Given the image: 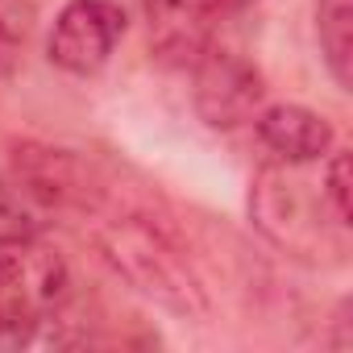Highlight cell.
Returning <instances> with one entry per match:
<instances>
[{
  "instance_id": "obj_10",
  "label": "cell",
  "mask_w": 353,
  "mask_h": 353,
  "mask_svg": "<svg viewBox=\"0 0 353 353\" xmlns=\"http://www.w3.org/2000/svg\"><path fill=\"white\" fill-rule=\"evenodd\" d=\"M13 50H17V38H13V30H9L5 21H0V67L13 59Z\"/></svg>"
},
{
  "instance_id": "obj_1",
  "label": "cell",
  "mask_w": 353,
  "mask_h": 353,
  "mask_svg": "<svg viewBox=\"0 0 353 353\" xmlns=\"http://www.w3.org/2000/svg\"><path fill=\"white\" fill-rule=\"evenodd\" d=\"M67 299V266L34 241L0 245V349L26 345Z\"/></svg>"
},
{
  "instance_id": "obj_6",
  "label": "cell",
  "mask_w": 353,
  "mask_h": 353,
  "mask_svg": "<svg viewBox=\"0 0 353 353\" xmlns=\"http://www.w3.org/2000/svg\"><path fill=\"white\" fill-rule=\"evenodd\" d=\"M316 34H320V50L332 79L349 88L353 83V0H320Z\"/></svg>"
},
{
  "instance_id": "obj_9",
  "label": "cell",
  "mask_w": 353,
  "mask_h": 353,
  "mask_svg": "<svg viewBox=\"0 0 353 353\" xmlns=\"http://www.w3.org/2000/svg\"><path fill=\"white\" fill-rule=\"evenodd\" d=\"M324 200L336 216V225H349V154L336 150L328 162V179H324Z\"/></svg>"
},
{
  "instance_id": "obj_8",
  "label": "cell",
  "mask_w": 353,
  "mask_h": 353,
  "mask_svg": "<svg viewBox=\"0 0 353 353\" xmlns=\"http://www.w3.org/2000/svg\"><path fill=\"white\" fill-rule=\"evenodd\" d=\"M141 5H145V13H150L166 34L188 38L192 30L208 26L216 13L237 9V5H245V0H141Z\"/></svg>"
},
{
  "instance_id": "obj_2",
  "label": "cell",
  "mask_w": 353,
  "mask_h": 353,
  "mask_svg": "<svg viewBox=\"0 0 353 353\" xmlns=\"http://www.w3.org/2000/svg\"><path fill=\"white\" fill-rule=\"evenodd\" d=\"M125 34V13L112 0H71L50 30V63L67 75H96Z\"/></svg>"
},
{
  "instance_id": "obj_5",
  "label": "cell",
  "mask_w": 353,
  "mask_h": 353,
  "mask_svg": "<svg viewBox=\"0 0 353 353\" xmlns=\"http://www.w3.org/2000/svg\"><path fill=\"white\" fill-rule=\"evenodd\" d=\"M258 133L262 141L291 166L316 162L320 154L332 150V125L299 104H270L266 112H258Z\"/></svg>"
},
{
  "instance_id": "obj_3",
  "label": "cell",
  "mask_w": 353,
  "mask_h": 353,
  "mask_svg": "<svg viewBox=\"0 0 353 353\" xmlns=\"http://www.w3.org/2000/svg\"><path fill=\"white\" fill-rule=\"evenodd\" d=\"M108 258L117 262V270H125L145 295L162 299L166 307H200V287L196 279L183 270V262L166 254L162 241L150 229H112V237H104Z\"/></svg>"
},
{
  "instance_id": "obj_7",
  "label": "cell",
  "mask_w": 353,
  "mask_h": 353,
  "mask_svg": "<svg viewBox=\"0 0 353 353\" xmlns=\"http://www.w3.org/2000/svg\"><path fill=\"white\" fill-rule=\"evenodd\" d=\"M38 188L30 179H0V245H17V241H34L38 225H42V208H38Z\"/></svg>"
},
{
  "instance_id": "obj_4",
  "label": "cell",
  "mask_w": 353,
  "mask_h": 353,
  "mask_svg": "<svg viewBox=\"0 0 353 353\" xmlns=\"http://www.w3.org/2000/svg\"><path fill=\"white\" fill-rule=\"evenodd\" d=\"M262 104V79L258 71L229 54V50H208L196 67V108L212 129H233L250 117H258Z\"/></svg>"
}]
</instances>
